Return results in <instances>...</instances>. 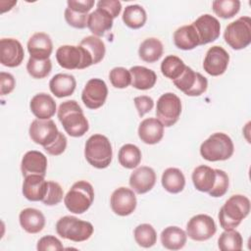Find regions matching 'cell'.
Wrapping results in <instances>:
<instances>
[{"label":"cell","instance_id":"obj_1","mask_svg":"<svg viewBox=\"0 0 251 251\" xmlns=\"http://www.w3.org/2000/svg\"><path fill=\"white\" fill-rule=\"evenodd\" d=\"M57 115L65 131L70 136L80 137L89 129L88 121L82 109L75 100H68L61 103Z\"/></svg>","mask_w":251,"mask_h":251},{"label":"cell","instance_id":"obj_2","mask_svg":"<svg viewBox=\"0 0 251 251\" xmlns=\"http://www.w3.org/2000/svg\"><path fill=\"white\" fill-rule=\"evenodd\" d=\"M250 212V200L241 194L230 196L221 207L219 212V222L226 229H233L240 225Z\"/></svg>","mask_w":251,"mask_h":251},{"label":"cell","instance_id":"obj_3","mask_svg":"<svg viewBox=\"0 0 251 251\" xmlns=\"http://www.w3.org/2000/svg\"><path fill=\"white\" fill-rule=\"evenodd\" d=\"M84 157L94 168H107L113 157V149L108 137L99 133L91 135L85 143Z\"/></svg>","mask_w":251,"mask_h":251},{"label":"cell","instance_id":"obj_4","mask_svg":"<svg viewBox=\"0 0 251 251\" xmlns=\"http://www.w3.org/2000/svg\"><path fill=\"white\" fill-rule=\"evenodd\" d=\"M234 146L231 138L224 132H215L200 146L201 156L210 162L225 161L233 154Z\"/></svg>","mask_w":251,"mask_h":251},{"label":"cell","instance_id":"obj_5","mask_svg":"<svg viewBox=\"0 0 251 251\" xmlns=\"http://www.w3.org/2000/svg\"><path fill=\"white\" fill-rule=\"evenodd\" d=\"M93 200V187L85 180L75 182L64 197L66 208L74 214H83L86 212L92 205Z\"/></svg>","mask_w":251,"mask_h":251},{"label":"cell","instance_id":"obj_6","mask_svg":"<svg viewBox=\"0 0 251 251\" xmlns=\"http://www.w3.org/2000/svg\"><path fill=\"white\" fill-rule=\"evenodd\" d=\"M91 223L82 221L74 216H65L59 219L56 224L57 233L65 238L75 242L87 240L93 233Z\"/></svg>","mask_w":251,"mask_h":251},{"label":"cell","instance_id":"obj_7","mask_svg":"<svg viewBox=\"0 0 251 251\" xmlns=\"http://www.w3.org/2000/svg\"><path fill=\"white\" fill-rule=\"evenodd\" d=\"M58 64L67 70H82L93 65L88 52L81 47L74 45H62L56 51Z\"/></svg>","mask_w":251,"mask_h":251},{"label":"cell","instance_id":"obj_8","mask_svg":"<svg viewBox=\"0 0 251 251\" xmlns=\"http://www.w3.org/2000/svg\"><path fill=\"white\" fill-rule=\"evenodd\" d=\"M225 41L234 50H240L251 43V19L240 17L227 25L224 32Z\"/></svg>","mask_w":251,"mask_h":251},{"label":"cell","instance_id":"obj_9","mask_svg":"<svg viewBox=\"0 0 251 251\" xmlns=\"http://www.w3.org/2000/svg\"><path fill=\"white\" fill-rule=\"evenodd\" d=\"M180 114L181 101L178 96L172 92L160 96L157 101L156 116L164 126L170 127L174 126L178 121Z\"/></svg>","mask_w":251,"mask_h":251},{"label":"cell","instance_id":"obj_10","mask_svg":"<svg viewBox=\"0 0 251 251\" xmlns=\"http://www.w3.org/2000/svg\"><path fill=\"white\" fill-rule=\"evenodd\" d=\"M175 86L187 96H199L207 90L208 80L200 73H195L188 66L175 80Z\"/></svg>","mask_w":251,"mask_h":251},{"label":"cell","instance_id":"obj_11","mask_svg":"<svg viewBox=\"0 0 251 251\" xmlns=\"http://www.w3.org/2000/svg\"><path fill=\"white\" fill-rule=\"evenodd\" d=\"M217 231V226L212 217L199 214L192 217L186 226V234L195 241L210 239Z\"/></svg>","mask_w":251,"mask_h":251},{"label":"cell","instance_id":"obj_12","mask_svg":"<svg viewBox=\"0 0 251 251\" xmlns=\"http://www.w3.org/2000/svg\"><path fill=\"white\" fill-rule=\"evenodd\" d=\"M59 130L56 124L52 120H39L32 121L29 126L28 133L31 140L43 148L52 144L59 135Z\"/></svg>","mask_w":251,"mask_h":251},{"label":"cell","instance_id":"obj_13","mask_svg":"<svg viewBox=\"0 0 251 251\" xmlns=\"http://www.w3.org/2000/svg\"><path fill=\"white\" fill-rule=\"evenodd\" d=\"M108 96V87L105 81L101 78L89 79L82 92L81 100L88 109H98L102 107Z\"/></svg>","mask_w":251,"mask_h":251},{"label":"cell","instance_id":"obj_14","mask_svg":"<svg viewBox=\"0 0 251 251\" xmlns=\"http://www.w3.org/2000/svg\"><path fill=\"white\" fill-rule=\"evenodd\" d=\"M229 55L221 46L215 45L208 49L203 62L204 71L212 76L223 75L228 66Z\"/></svg>","mask_w":251,"mask_h":251},{"label":"cell","instance_id":"obj_15","mask_svg":"<svg viewBox=\"0 0 251 251\" xmlns=\"http://www.w3.org/2000/svg\"><path fill=\"white\" fill-rule=\"evenodd\" d=\"M199 37V45H205L215 41L220 36V22L209 14H204L191 24Z\"/></svg>","mask_w":251,"mask_h":251},{"label":"cell","instance_id":"obj_16","mask_svg":"<svg viewBox=\"0 0 251 251\" xmlns=\"http://www.w3.org/2000/svg\"><path fill=\"white\" fill-rule=\"evenodd\" d=\"M110 204L113 212L118 216L126 217L133 213L136 208V196L133 190L126 187H119L111 195Z\"/></svg>","mask_w":251,"mask_h":251},{"label":"cell","instance_id":"obj_17","mask_svg":"<svg viewBox=\"0 0 251 251\" xmlns=\"http://www.w3.org/2000/svg\"><path fill=\"white\" fill-rule=\"evenodd\" d=\"M24 58V48L19 40L15 38H2L0 40V63L3 66L18 67L22 64Z\"/></svg>","mask_w":251,"mask_h":251},{"label":"cell","instance_id":"obj_18","mask_svg":"<svg viewBox=\"0 0 251 251\" xmlns=\"http://www.w3.org/2000/svg\"><path fill=\"white\" fill-rule=\"evenodd\" d=\"M47 170V158L46 156L36 150L27 151L21 163V171L24 177L27 176L37 175L45 176Z\"/></svg>","mask_w":251,"mask_h":251},{"label":"cell","instance_id":"obj_19","mask_svg":"<svg viewBox=\"0 0 251 251\" xmlns=\"http://www.w3.org/2000/svg\"><path fill=\"white\" fill-rule=\"evenodd\" d=\"M156 182L154 170L147 166H142L134 170L129 176V185L137 194H144L150 191Z\"/></svg>","mask_w":251,"mask_h":251},{"label":"cell","instance_id":"obj_20","mask_svg":"<svg viewBox=\"0 0 251 251\" xmlns=\"http://www.w3.org/2000/svg\"><path fill=\"white\" fill-rule=\"evenodd\" d=\"M27 51L30 57L38 60L49 59L53 51L50 36L44 32H36L27 41Z\"/></svg>","mask_w":251,"mask_h":251},{"label":"cell","instance_id":"obj_21","mask_svg":"<svg viewBox=\"0 0 251 251\" xmlns=\"http://www.w3.org/2000/svg\"><path fill=\"white\" fill-rule=\"evenodd\" d=\"M31 113L39 120H49L56 113V102L47 93L35 94L29 103Z\"/></svg>","mask_w":251,"mask_h":251},{"label":"cell","instance_id":"obj_22","mask_svg":"<svg viewBox=\"0 0 251 251\" xmlns=\"http://www.w3.org/2000/svg\"><path fill=\"white\" fill-rule=\"evenodd\" d=\"M48 181L44 176L32 175L25 177L23 183V194L29 201H42L46 195Z\"/></svg>","mask_w":251,"mask_h":251},{"label":"cell","instance_id":"obj_23","mask_svg":"<svg viewBox=\"0 0 251 251\" xmlns=\"http://www.w3.org/2000/svg\"><path fill=\"white\" fill-rule=\"evenodd\" d=\"M164 126L156 118L143 120L138 126V136L146 144H156L163 138Z\"/></svg>","mask_w":251,"mask_h":251},{"label":"cell","instance_id":"obj_24","mask_svg":"<svg viewBox=\"0 0 251 251\" xmlns=\"http://www.w3.org/2000/svg\"><path fill=\"white\" fill-rule=\"evenodd\" d=\"M112 16L104 9L97 8L95 11L88 15L87 27L94 36H103L113 26Z\"/></svg>","mask_w":251,"mask_h":251},{"label":"cell","instance_id":"obj_25","mask_svg":"<svg viewBox=\"0 0 251 251\" xmlns=\"http://www.w3.org/2000/svg\"><path fill=\"white\" fill-rule=\"evenodd\" d=\"M21 226L28 233H38L45 226V217L37 209L25 208L19 216Z\"/></svg>","mask_w":251,"mask_h":251},{"label":"cell","instance_id":"obj_26","mask_svg":"<svg viewBox=\"0 0 251 251\" xmlns=\"http://www.w3.org/2000/svg\"><path fill=\"white\" fill-rule=\"evenodd\" d=\"M76 81L74 75L69 74H57L49 82L50 91L58 98L70 96L74 93Z\"/></svg>","mask_w":251,"mask_h":251},{"label":"cell","instance_id":"obj_27","mask_svg":"<svg viewBox=\"0 0 251 251\" xmlns=\"http://www.w3.org/2000/svg\"><path fill=\"white\" fill-rule=\"evenodd\" d=\"M131 75L132 87L139 90H147L152 88L156 81L157 75L154 71L142 66H133L129 69Z\"/></svg>","mask_w":251,"mask_h":251},{"label":"cell","instance_id":"obj_28","mask_svg":"<svg viewBox=\"0 0 251 251\" xmlns=\"http://www.w3.org/2000/svg\"><path fill=\"white\" fill-rule=\"evenodd\" d=\"M174 43L181 50H192L199 46V37L192 25H182L174 32Z\"/></svg>","mask_w":251,"mask_h":251},{"label":"cell","instance_id":"obj_29","mask_svg":"<svg viewBox=\"0 0 251 251\" xmlns=\"http://www.w3.org/2000/svg\"><path fill=\"white\" fill-rule=\"evenodd\" d=\"M215 179V169H212L209 166L201 165L193 170L192 182L194 187L201 192H209L214 186Z\"/></svg>","mask_w":251,"mask_h":251},{"label":"cell","instance_id":"obj_30","mask_svg":"<svg viewBox=\"0 0 251 251\" xmlns=\"http://www.w3.org/2000/svg\"><path fill=\"white\" fill-rule=\"evenodd\" d=\"M187 239L186 232L178 226H168L161 232V243L169 250L181 249Z\"/></svg>","mask_w":251,"mask_h":251},{"label":"cell","instance_id":"obj_31","mask_svg":"<svg viewBox=\"0 0 251 251\" xmlns=\"http://www.w3.org/2000/svg\"><path fill=\"white\" fill-rule=\"evenodd\" d=\"M162 185L170 193L176 194L183 190L185 177L182 172L177 168H168L162 175Z\"/></svg>","mask_w":251,"mask_h":251},{"label":"cell","instance_id":"obj_32","mask_svg":"<svg viewBox=\"0 0 251 251\" xmlns=\"http://www.w3.org/2000/svg\"><path fill=\"white\" fill-rule=\"evenodd\" d=\"M163 44L156 37L146 38L139 46L138 55L140 59L146 63H154L163 55Z\"/></svg>","mask_w":251,"mask_h":251},{"label":"cell","instance_id":"obj_33","mask_svg":"<svg viewBox=\"0 0 251 251\" xmlns=\"http://www.w3.org/2000/svg\"><path fill=\"white\" fill-rule=\"evenodd\" d=\"M147 20V15L143 7L140 5H128L125 8L123 13V22L125 25L132 29L142 27Z\"/></svg>","mask_w":251,"mask_h":251},{"label":"cell","instance_id":"obj_34","mask_svg":"<svg viewBox=\"0 0 251 251\" xmlns=\"http://www.w3.org/2000/svg\"><path fill=\"white\" fill-rule=\"evenodd\" d=\"M119 163L126 169L136 168L141 161V151L140 149L131 143L123 145L118 154Z\"/></svg>","mask_w":251,"mask_h":251},{"label":"cell","instance_id":"obj_35","mask_svg":"<svg viewBox=\"0 0 251 251\" xmlns=\"http://www.w3.org/2000/svg\"><path fill=\"white\" fill-rule=\"evenodd\" d=\"M243 239L241 234L233 229H226L218 239L219 249L222 251H240Z\"/></svg>","mask_w":251,"mask_h":251},{"label":"cell","instance_id":"obj_36","mask_svg":"<svg viewBox=\"0 0 251 251\" xmlns=\"http://www.w3.org/2000/svg\"><path fill=\"white\" fill-rule=\"evenodd\" d=\"M79 45L88 52V54L92 58L93 64H97L103 60L106 48L104 42L99 37L94 35L86 36L80 41Z\"/></svg>","mask_w":251,"mask_h":251},{"label":"cell","instance_id":"obj_37","mask_svg":"<svg viewBox=\"0 0 251 251\" xmlns=\"http://www.w3.org/2000/svg\"><path fill=\"white\" fill-rule=\"evenodd\" d=\"M185 67V64L180 58L175 55H169L161 63V72L166 77L175 80L182 74Z\"/></svg>","mask_w":251,"mask_h":251},{"label":"cell","instance_id":"obj_38","mask_svg":"<svg viewBox=\"0 0 251 251\" xmlns=\"http://www.w3.org/2000/svg\"><path fill=\"white\" fill-rule=\"evenodd\" d=\"M134 239L136 243L143 248H150L157 241V232L149 224H141L134 228Z\"/></svg>","mask_w":251,"mask_h":251},{"label":"cell","instance_id":"obj_39","mask_svg":"<svg viewBox=\"0 0 251 251\" xmlns=\"http://www.w3.org/2000/svg\"><path fill=\"white\" fill-rule=\"evenodd\" d=\"M212 9L217 16L223 19H230L239 12L240 1L239 0H215L212 3Z\"/></svg>","mask_w":251,"mask_h":251},{"label":"cell","instance_id":"obj_40","mask_svg":"<svg viewBox=\"0 0 251 251\" xmlns=\"http://www.w3.org/2000/svg\"><path fill=\"white\" fill-rule=\"evenodd\" d=\"M52 70V63L50 59L38 60L29 57L26 64V71L30 76L33 78H44L46 77Z\"/></svg>","mask_w":251,"mask_h":251},{"label":"cell","instance_id":"obj_41","mask_svg":"<svg viewBox=\"0 0 251 251\" xmlns=\"http://www.w3.org/2000/svg\"><path fill=\"white\" fill-rule=\"evenodd\" d=\"M109 78L112 85L116 88H126L131 83V75L129 70L123 67H116L110 71Z\"/></svg>","mask_w":251,"mask_h":251},{"label":"cell","instance_id":"obj_42","mask_svg":"<svg viewBox=\"0 0 251 251\" xmlns=\"http://www.w3.org/2000/svg\"><path fill=\"white\" fill-rule=\"evenodd\" d=\"M215 172H216L215 183L212 189L208 193L212 197H222L226 193L228 189V184H229L228 176L226 173L223 170L215 169Z\"/></svg>","mask_w":251,"mask_h":251},{"label":"cell","instance_id":"obj_43","mask_svg":"<svg viewBox=\"0 0 251 251\" xmlns=\"http://www.w3.org/2000/svg\"><path fill=\"white\" fill-rule=\"evenodd\" d=\"M64 196V191L61 185L55 181H48L47 192L42 200L43 204L47 206H54L59 204Z\"/></svg>","mask_w":251,"mask_h":251},{"label":"cell","instance_id":"obj_44","mask_svg":"<svg viewBox=\"0 0 251 251\" xmlns=\"http://www.w3.org/2000/svg\"><path fill=\"white\" fill-rule=\"evenodd\" d=\"M88 14L78 13L69 9L68 7L65 10V20L73 27L75 28H84L87 26Z\"/></svg>","mask_w":251,"mask_h":251},{"label":"cell","instance_id":"obj_45","mask_svg":"<svg viewBox=\"0 0 251 251\" xmlns=\"http://www.w3.org/2000/svg\"><path fill=\"white\" fill-rule=\"evenodd\" d=\"M36 249L38 251H46V250H63L62 242L53 235H46L41 237L38 242Z\"/></svg>","mask_w":251,"mask_h":251},{"label":"cell","instance_id":"obj_46","mask_svg":"<svg viewBox=\"0 0 251 251\" xmlns=\"http://www.w3.org/2000/svg\"><path fill=\"white\" fill-rule=\"evenodd\" d=\"M135 108L138 112V115L140 118H142L145 114L150 112L153 107H154V101L151 97L147 95H141V96H136L133 99Z\"/></svg>","mask_w":251,"mask_h":251},{"label":"cell","instance_id":"obj_47","mask_svg":"<svg viewBox=\"0 0 251 251\" xmlns=\"http://www.w3.org/2000/svg\"><path fill=\"white\" fill-rule=\"evenodd\" d=\"M66 148H67V137L63 132H59L57 139L52 144L45 147L44 150L50 155L58 156V155H61L66 150Z\"/></svg>","mask_w":251,"mask_h":251},{"label":"cell","instance_id":"obj_48","mask_svg":"<svg viewBox=\"0 0 251 251\" xmlns=\"http://www.w3.org/2000/svg\"><path fill=\"white\" fill-rule=\"evenodd\" d=\"M97 8L107 11L113 19L117 18L122 10V3L118 0H100L97 3Z\"/></svg>","mask_w":251,"mask_h":251},{"label":"cell","instance_id":"obj_49","mask_svg":"<svg viewBox=\"0 0 251 251\" xmlns=\"http://www.w3.org/2000/svg\"><path fill=\"white\" fill-rule=\"evenodd\" d=\"M67 4H68V8L73 11L88 14V12L94 6V1L93 0H69Z\"/></svg>","mask_w":251,"mask_h":251},{"label":"cell","instance_id":"obj_50","mask_svg":"<svg viewBox=\"0 0 251 251\" xmlns=\"http://www.w3.org/2000/svg\"><path fill=\"white\" fill-rule=\"evenodd\" d=\"M0 81H1V95L9 94L14 90L16 85V80L11 74L1 72Z\"/></svg>","mask_w":251,"mask_h":251}]
</instances>
